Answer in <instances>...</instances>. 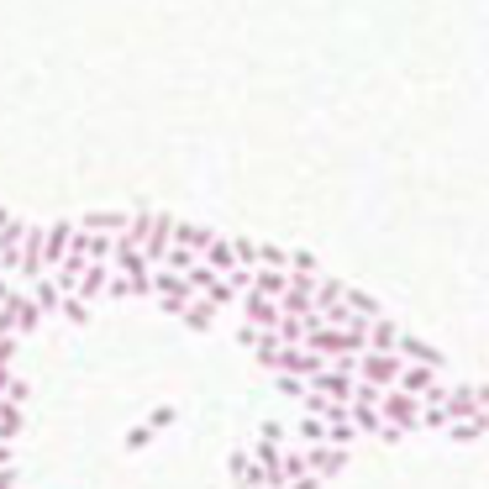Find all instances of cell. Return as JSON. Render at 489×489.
Segmentation results:
<instances>
[{"label": "cell", "mask_w": 489, "mask_h": 489, "mask_svg": "<svg viewBox=\"0 0 489 489\" xmlns=\"http://www.w3.org/2000/svg\"><path fill=\"white\" fill-rule=\"evenodd\" d=\"M421 432H447V411L442 405H421Z\"/></svg>", "instance_id": "1f68e13d"}, {"label": "cell", "mask_w": 489, "mask_h": 489, "mask_svg": "<svg viewBox=\"0 0 489 489\" xmlns=\"http://www.w3.org/2000/svg\"><path fill=\"white\" fill-rule=\"evenodd\" d=\"M21 427H27V411L16 400H0V442H16Z\"/></svg>", "instance_id": "44dd1931"}, {"label": "cell", "mask_w": 489, "mask_h": 489, "mask_svg": "<svg viewBox=\"0 0 489 489\" xmlns=\"http://www.w3.org/2000/svg\"><path fill=\"white\" fill-rule=\"evenodd\" d=\"M400 358L395 353H374V347H363L358 358H353V379H363V384H379V389H395V379H400Z\"/></svg>", "instance_id": "7a4b0ae2"}, {"label": "cell", "mask_w": 489, "mask_h": 489, "mask_svg": "<svg viewBox=\"0 0 489 489\" xmlns=\"http://www.w3.org/2000/svg\"><path fill=\"white\" fill-rule=\"evenodd\" d=\"M273 389H279L284 400H295V405H300V395H306V379H295V374H273Z\"/></svg>", "instance_id": "f546056e"}, {"label": "cell", "mask_w": 489, "mask_h": 489, "mask_svg": "<svg viewBox=\"0 0 489 489\" xmlns=\"http://www.w3.org/2000/svg\"><path fill=\"white\" fill-rule=\"evenodd\" d=\"M11 452H16V442H0V469H11Z\"/></svg>", "instance_id": "74e56055"}, {"label": "cell", "mask_w": 489, "mask_h": 489, "mask_svg": "<svg viewBox=\"0 0 489 489\" xmlns=\"http://www.w3.org/2000/svg\"><path fill=\"white\" fill-rule=\"evenodd\" d=\"M211 237H216V232H211V226H200V221H174V248H190L195 258L211 248Z\"/></svg>", "instance_id": "5bb4252c"}, {"label": "cell", "mask_w": 489, "mask_h": 489, "mask_svg": "<svg viewBox=\"0 0 489 489\" xmlns=\"http://www.w3.org/2000/svg\"><path fill=\"white\" fill-rule=\"evenodd\" d=\"M237 306H242V322L258 326V331H279V322H284L279 300H269V295H253V289H242V295H237Z\"/></svg>", "instance_id": "3957f363"}, {"label": "cell", "mask_w": 489, "mask_h": 489, "mask_svg": "<svg viewBox=\"0 0 489 489\" xmlns=\"http://www.w3.org/2000/svg\"><path fill=\"white\" fill-rule=\"evenodd\" d=\"M106 279H110V264H85V273H79V284H74V295L79 300H101V289H106Z\"/></svg>", "instance_id": "e0dca14e"}, {"label": "cell", "mask_w": 489, "mask_h": 489, "mask_svg": "<svg viewBox=\"0 0 489 489\" xmlns=\"http://www.w3.org/2000/svg\"><path fill=\"white\" fill-rule=\"evenodd\" d=\"M5 221H11V211H5V206H0V226H5Z\"/></svg>", "instance_id": "60d3db41"}, {"label": "cell", "mask_w": 489, "mask_h": 489, "mask_svg": "<svg viewBox=\"0 0 489 489\" xmlns=\"http://www.w3.org/2000/svg\"><path fill=\"white\" fill-rule=\"evenodd\" d=\"M5 311H11V322H16V337H32V331H37V326L48 322V316H43V311H37V306H32V295H27V289H21V284H16V289H11V300H5Z\"/></svg>", "instance_id": "52a82bcc"}, {"label": "cell", "mask_w": 489, "mask_h": 489, "mask_svg": "<svg viewBox=\"0 0 489 489\" xmlns=\"http://www.w3.org/2000/svg\"><path fill=\"white\" fill-rule=\"evenodd\" d=\"M342 306H347L353 316H363V322L384 316V306H379V300H374V295H363V289H353V284H342Z\"/></svg>", "instance_id": "ffe728a7"}, {"label": "cell", "mask_w": 489, "mask_h": 489, "mask_svg": "<svg viewBox=\"0 0 489 489\" xmlns=\"http://www.w3.org/2000/svg\"><path fill=\"white\" fill-rule=\"evenodd\" d=\"M226 479L237 489H264V469L253 463L248 447H232V452H226Z\"/></svg>", "instance_id": "ba28073f"}, {"label": "cell", "mask_w": 489, "mask_h": 489, "mask_svg": "<svg viewBox=\"0 0 489 489\" xmlns=\"http://www.w3.org/2000/svg\"><path fill=\"white\" fill-rule=\"evenodd\" d=\"M442 411H447V427H452V421H469V416H479V389H474V384H452V389H447V400H442Z\"/></svg>", "instance_id": "30bf717a"}, {"label": "cell", "mask_w": 489, "mask_h": 489, "mask_svg": "<svg viewBox=\"0 0 489 489\" xmlns=\"http://www.w3.org/2000/svg\"><path fill=\"white\" fill-rule=\"evenodd\" d=\"M311 384V389H316V395H326V400H342V405H347V400H353V374H347V369H337V363H326L322 374H316V379H306Z\"/></svg>", "instance_id": "9c48e42d"}, {"label": "cell", "mask_w": 489, "mask_h": 489, "mask_svg": "<svg viewBox=\"0 0 489 489\" xmlns=\"http://www.w3.org/2000/svg\"><path fill=\"white\" fill-rule=\"evenodd\" d=\"M485 432H489V411H479V416H469V421H452V427H447V442H479Z\"/></svg>", "instance_id": "7402d4cb"}, {"label": "cell", "mask_w": 489, "mask_h": 489, "mask_svg": "<svg viewBox=\"0 0 489 489\" xmlns=\"http://www.w3.org/2000/svg\"><path fill=\"white\" fill-rule=\"evenodd\" d=\"M258 442H273V447H284V442H289V427H284V421H258Z\"/></svg>", "instance_id": "4dcf8cb0"}, {"label": "cell", "mask_w": 489, "mask_h": 489, "mask_svg": "<svg viewBox=\"0 0 489 489\" xmlns=\"http://www.w3.org/2000/svg\"><path fill=\"white\" fill-rule=\"evenodd\" d=\"M110 273H126V279H148L153 264L143 258V248L132 242V237H116V248H110Z\"/></svg>", "instance_id": "8992f818"}, {"label": "cell", "mask_w": 489, "mask_h": 489, "mask_svg": "<svg viewBox=\"0 0 489 489\" xmlns=\"http://www.w3.org/2000/svg\"><path fill=\"white\" fill-rule=\"evenodd\" d=\"M27 295H32V306L43 311V316H58V306H63V295H58V284L43 273V279H32L27 284Z\"/></svg>", "instance_id": "d6986e66"}, {"label": "cell", "mask_w": 489, "mask_h": 489, "mask_svg": "<svg viewBox=\"0 0 489 489\" xmlns=\"http://www.w3.org/2000/svg\"><path fill=\"white\" fill-rule=\"evenodd\" d=\"M479 389V411H489V384H474Z\"/></svg>", "instance_id": "ab89813d"}, {"label": "cell", "mask_w": 489, "mask_h": 489, "mask_svg": "<svg viewBox=\"0 0 489 489\" xmlns=\"http://www.w3.org/2000/svg\"><path fill=\"white\" fill-rule=\"evenodd\" d=\"M11 289H16V279H11V273H0V306L11 300Z\"/></svg>", "instance_id": "d590c367"}, {"label": "cell", "mask_w": 489, "mask_h": 489, "mask_svg": "<svg viewBox=\"0 0 489 489\" xmlns=\"http://www.w3.org/2000/svg\"><path fill=\"white\" fill-rule=\"evenodd\" d=\"M232 258H237L242 269H253V264H258V242H253V237H232Z\"/></svg>", "instance_id": "f1b7e54d"}, {"label": "cell", "mask_w": 489, "mask_h": 489, "mask_svg": "<svg viewBox=\"0 0 489 489\" xmlns=\"http://www.w3.org/2000/svg\"><path fill=\"white\" fill-rule=\"evenodd\" d=\"M69 242H74V221H53V226H43V264H48V269L69 258Z\"/></svg>", "instance_id": "8fae6325"}, {"label": "cell", "mask_w": 489, "mask_h": 489, "mask_svg": "<svg viewBox=\"0 0 489 489\" xmlns=\"http://www.w3.org/2000/svg\"><path fill=\"white\" fill-rule=\"evenodd\" d=\"M395 337H400V326L389 322V316H374L369 322V347L374 353H395Z\"/></svg>", "instance_id": "603a6c76"}, {"label": "cell", "mask_w": 489, "mask_h": 489, "mask_svg": "<svg viewBox=\"0 0 489 489\" xmlns=\"http://www.w3.org/2000/svg\"><path fill=\"white\" fill-rule=\"evenodd\" d=\"M174 322H184L190 331H200V337H206V331H216V306H206V300L195 295L190 306H179V316H174Z\"/></svg>", "instance_id": "9a60e30c"}, {"label": "cell", "mask_w": 489, "mask_h": 489, "mask_svg": "<svg viewBox=\"0 0 489 489\" xmlns=\"http://www.w3.org/2000/svg\"><path fill=\"white\" fill-rule=\"evenodd\" d=\"M295 442H300V447L326 442V421H322V416H300V421H295Z\"/></svg>", "instance_id": "484cf974"}, {"label": "cell", "mask_w": 489, "mask_h": 489, "mask_svg": "<svg viewBox=\"0 0 489 489\" xmlns=\"http://www.w3.org/2000/svg\"><path fill=\"white\" fill-rule=\"evenodd\" d=\"M374 411H379L384 427H400L405 436L421 432V400H416V395H405V389H379Z\"/></svg>", "instance_id": "6da1fadb"}, {"label": "cell", "mask_w": 489, "mask_h": 489, "mask_svg": "<svg viewBox=\"0 0 489 489\" xmlns=\"http://www.w3.org/2000/svg\"><path fill=\"white\" fill-rule=\"evenodd\" d=\"M347 469V447H331V442H316V447H306V474H316V479H337Z\"/></svg>", "instance_id": "5b68a950"}, {"label": "cell", "mask_w": 489, "mask_h": 489, "mask_svg": "<svg viewBox=\"0 0 489 489\" xmlns=\"http://www.w3.org/2000/svg\"><path fill=\"white\" fill-rule=\"evenodd\" d=\"M253 269H284V273H289V248L258 242V264H253Z\"/></svg>", "instance_id": "4316f807"}, {"label": "cell", "mask_w": 489, "mask_h": 489, "mask_svg": "<svg viewBox=\"0 0 489 489\" xmlns=\"http://www.w3.org/2000/svg\"><path fill=\"white\" fill-rule=\"evenodd\" d=\"M200 264H206V269H216V273H232V269H242V264H237V258H232V237H211V248H206V253H200Z\"/></svg>", "instance_id": "ac0fdd59"}, {"label": "cell", "mask_w": 489, "mask_h": 489, "mask_svg": "<svg viewBox=\"0 0 489 489\" xmlns=\"http://www.w3.org/2000/svg\"><path fill=\"white\" fill-rule=\"evenodd\" d=\"M447 389H452V384H447V379H436L432 389L421 395V405H442V400H447Z\"/></svg>", "instance_id": "836d02e7"}, {"label": "cell", "mask_w": 489, "mask_h": 489, "mask_svg": "<svg viewBox=\"0 0 489 489\" xmlns=\"http://www.w3.org/2000/svg\"><path fill=\"white\" fill-rule=\"evenodd\" d=\"M0 400H16V405H27V400H32V384H27V379H11Z\"/></svg>", "instance_id": "d6a6232c"}, {"label": "cell", "mask_w": 489, "mask_h": 489, "mask_svg": "<svg viewBox=\"0 0 489 489\" xmlns=\"http://www.w3.org/2000/svg\"><path fill=\"white\" fill-rule=\"evenodd\" d=\"M58 316H63V322H69V326H85V322H90V316H95V306H90V300H79V295H63V306H58Z\"/></svg>", "instance_id": "d4e9b609"}, {"label": "cell", "mask_w": 489, "mask_h": 489, "mask_svg": "<svg viewBox=\"0 0 489 489\" xmlns=\"http://www.w3.org/2000/svg\"><path fill=\"white\" fill-rule=\"evenodd\" d=\"M395 358H400V363H432V369H442V353H436L432 342L411 337V331H400V337H395Z\"/></svg>", "instance_id": "7c38bea8"}, {"label": "cell", "mask_w": 489, "mask_h": 489, "mask_svg": "<svg viewBox=\"0 0 489 489\" xmlns=\"http://www.w3.org/2000/svg\"><path fill=\"white\" fill-rule=\"evenodd\" d=\"M284 284H289V273H284V269H248V289H253V295L279 300V295H284Z\"/></svg>", "instance_id": "2e32d148"}, {"label": "cell", "mask_w": 489, "mask_h": 489, "mask_svg": "<svg viewBox=\"0 0 489 489\" xmlns=\"http://www.w3.org/2000/svg\"><path fill=\"white\" fill-rule=\"evenodd\" d=\"M347 421L358 427V436H379V427H384L374 405H347Z\"/></svg>", "instance_id": "cb8c5ba5"}, {"label": "cell", "mask_w": 489, "mask_h": 489, "mask_svg": "<svg viewBox=\"0 0 489 489\" xmlns=\"http://www.w3.org/2000/svg\"><path fill=\"white\" fill-rule=\"evenodd\" d=\"M174 421H179V411H174V405H159L153 416H143V421H137L132 432L121 436V447H126V452H143V447H148V442H153V436H159L163 427H174Z\"/></svg>", "instance_id": "277c9868"}, {"label": "cell", "mask_w": 489, "mask_h": 489, "mask_svg": "<svg viewBox=\"0 0 489 489\" xmlns=\"http://www.w3.org/2000/svg\"><path fill=\"white\" fill-rule=\"evenodd\" d=\"M289 273H306V279H322V264H316V253L295 248V253H289Z\"/></svg>", "instance_id": "83f0119b"}, {"label": "cell", "mask_w": 489, "mask_h": 489, "mask_svg": "<svg viewBox=\"0 0 489 489\" xmlns=\"http://www.w3.org/2000/svg\"><path fill=\"white\" fill-rule=\"evenodd\" d=\"M11 331H16V322H11V311L0 306V337H11Z\"/></svg>", "instance_id": "8d00e7d4"}, {"label": "cell", "mask_w": 489, "mask_h": 489, "mask_svg": "<svg viewBox=\"0 0 489 489\" xmlns=\"http://www.w3.org/2000/svg\"><path fill=\"white\" fill-rule=\"evenodd\" d=\"M0 489H16V469H0Z\"/></svg>", "instance_id": "f35d334b"}, {"label": "cell", "mask_w": 489, "mask_h": 489, "mask_svg": "<svg viewBox=\"0 0 489 489\" xmlns=\"http://www.w3.org/2000/svg\"><path fill=\"white\" fill-rule=\"evenodd\" d=\"M436 379H442V369H432V363H405V369H400V379H395V389H405V395H416V400H421Z\"/></svg>", "instance_id": "4fadbf2b"}, {"label": "cell", "mask_w": 489, "mask_h": 489, "mask_svg": "<svg viewBox=\"0 0 489 489\" xmlns=\"http://www.w3.org/2000/svg\"><path fill=\"white\" fill-rule=\"evenodd\" d=\"M284 489H322V479H316V474H300V479H289Z\"/></svg>", "instance_id": "e575fe53"}]
</instances>
